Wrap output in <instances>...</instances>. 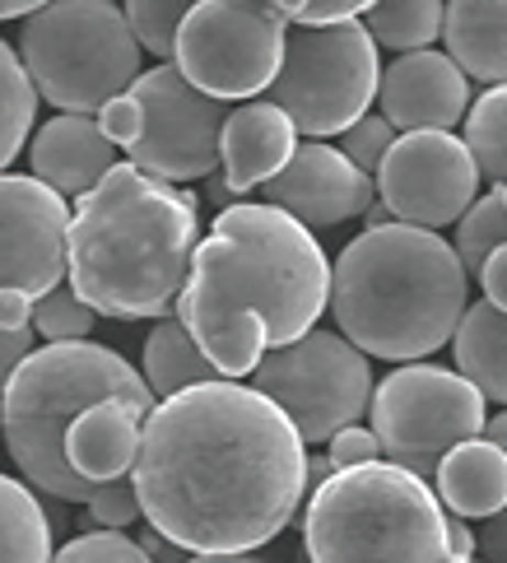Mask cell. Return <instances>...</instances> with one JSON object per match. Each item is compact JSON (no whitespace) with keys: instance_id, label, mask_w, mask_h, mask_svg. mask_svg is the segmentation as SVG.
<instances>
[{"instance_id":"ba28073f","label":"cell","mask_w":507,"mask_h":563,"mask_svg":"<svg viewBox=\"0 0 507 563\" xmlns=\"http://www.w3.org/2000/svg\"><path fill=\"white\" fill-rule=\"evenodd\" d=\"M377 43L363 19L289 24L279 70L266 93L275 108H284L298 135L327 140L354 126L377 103Z\"/></svg>"},{"instance_id":"7a4b0ae2","label":"cell","mask_w":507,"mask_h":563,"mask_svg":"<svg viewBox=\"0 0 507 563\" xmlns=\"http://www.w3.org/2000/svg\"><path fill=\"white\" fill-rule=\"evenodd\" d=\"M331 303V261L294 214L252 206L219 210L210 238L191 252V271L173 312L219 377H247L256 358L312 331Z\"/></svg>"},{"instance_id":"e0dca14e","label":"cell","mask_w":507,"mask_h":563,"mask_svg":"<svg viewBox=\"0 0 507 563\" xmlns=\"http://www.w3.org/2000/svg\"><path fill=\"white\" fill-rule=\"evenodd\" d=\"M294 145L298 131L284 108H275L271 98H247L229 108L224 131H219V173L238 196H247L289 164Z\"/></svg>"},{"instance_id":"f35d334b","label":"cell","mask_w":507,"mask_h":563,"mask_svg":"<svg viewBox=\"0 0 507 563\" xmlns=\"http://www.w3.org/2000/svg\"><path fill=\"white\" fill-rule=\"evenodd\" d=\"M33 340H37L33 327H24V331H0V387H5L10 373L24 364V354L33 350Z\"/></svg>"},{"instance_id":"4316f807","label":"cell","mask_w":507,"mask_h":563,"mask_svg":"<svg viewBox=\"0 0 507 563\" xmlns=\"http://www.w3.org/2000/svg\"><path fill=\"white\" fill-rule=\"evenodd\" d=\"M465 150H471L480 177L503 183L507 177V79L484 89L471 108H465Z\"/></svg>"},{"instance_id":"30bf717a","label":"cell","mask_w":507,"mask_h":563,"mask_svg":"<svg viewBox=\"0 0 507 563\" xmlns=\"http://www.w3.org/2000/svg\"><path fill=\"white\" fill-rule=\"evenodd\" d=\"M289 19L266 0H196L173 37V66L200 93L247 103L266 93L284 56Z\"/></svg>"},{"instance_id":"e575fe53","label":"cell","mask_w":507,"mask_h":563,"mask_svg":"<svg viewBox=\"0 0 507 563\" xmlns=\"http://www.w3.org/2000/svg\"><path fill=\"white\" fill-rule=\"evenodd\" d=\"M93 122H98V131H103V135L112 140L117 150H126L131 140L140 135V126H145V108H140V98L126 89V93L108 98V103L98 108V117H93Z\"/></svg>"},{"instance_id":"484cf974","label":"cell","mask_w":507,"mask_h":563,"mask_svg":"<svg viewBox=\"0 0 507 563\" xmlns=\"http://www.w3.org/2000/svg\"><path fill=\"white\" fill-rule=\"evenodd\" d=\"M33 117H37V89L24 75V62L14 56V47L0 37V173L24 150Z\"/></svg>"},{"instance_id":"5b68a950","label":"cell","mask_w":507,"mask_h":563,"mask_svg":"<svg viewBox=\"0 0 507 563\" xmlns=\"http://www.w3.org/2000/svg\"><path fill=\"white\" fill-rule=\"evenodd\" d=\"M98 400H121L140 415L154 410V391L145 387L126 358L93 340H47L43 350H29L24 364L0 387V433L33 489L60 503H89L98 485L79 479L66 466L60 438L75 424L79 410Z\"/></svg>"},{"instance_id":"7c38bea8","label":"cell","mask_w":507,"mask_h":563,"mask_svg":"<svg viewBox=\"0 0 507 563\" xmlns=\"http://www.w3.org/2000/svg\"><path fill=\"white\" fill-rule=\"evenodd\" d=\"M131 93L145 108V126L126 145L131 164L164 183H196L219 168V131L233 103L200 93L173 62L140 70L131 79Z\"/></svg>"},{"instance_id":"d6986e66","label":"cell","mask_w":507,"mask_h":563,"mask_svg":"<svg viewBox=\"0 0 507 563\" xmlns=\"http://www.w3.org/2000/svg\"><path fill=\"white\" fill-rule=\"evenodd\" d=\"M140 424H145V415L121 406V400H98V406L79 410L66 438H60L66 466L79 479H89V485L131 475V461L140 448Z\"/></svg>"},{"instance_id":"4fadbf2b","label":"cell","mask_w":507,"mask_h":563,"mask_svg":"<svg viewBox=\"0 0 507 563\" xmlns=\"http://www.w3.org/2000/svg\"><path fill=\"white\" fill-rule=\"evenodd\" d=\"M373 187L387 214L400 219V224L448 229L480 196V168L461 135L405 131L382 154Z\"/></svg>"},{"instance_id":"3957f363","label":"cell","mask_w":507,"mask_h":563,"mask_svg":"<svg viewBox=\"0 0 507 563\" xmlns=\"http://www.w3.org/2000/svg\"><path fill=\"white\" fill-rule=\"evenodd\" d=\"M200 200L177 183L112 164L75 196L66 279L98 317H168L200 243Z\"/></svg>"},{"instance_id":"52a82bcc","label":"cell","mask_w":507,"mask_h":563,"mask_svg":"<svg viewBox=\"0 0 507 563\" xmlns=\"http://www.w3.org/2000/svg\"><path fill=\"white\" fill-rule=\"evenodd\" d=\"M140 47L117 0H47L24 14L19 62L56 112H98L140 75Z\"/></svg>"},{"instance_id":"b9f144b4","label":"cell","mask_w":507,"mask_h":563,"mask_svg":"<svg viewBox=\"0 0 507 563\" xmlns=\"http://www.w3.org/2000/svg\"><path fill=\"white\" fill-rule=\"evenodd\" d=\"M187 563H266V559H256L252 550H238V554H191Z\"/></svg>"},{"instance_id":"7bdbcfd3","label":"cell","mask_w":507,"mask_h":563,"mask_svg":"<svg viewBox=\"0 0 507 563\" xmlns=\"http://www.w3.org/2000/svg\"><path fill=\"white\" fill-rule=\"evenodd\" d=\"M37 5H47V0H0V19H24Z\"/></svg>"},{"instance_id":"ffe728a7","label":"cell","mask_w":507,"mask_h":563,"mask_svg":"<svg viewBox=\"0 0 507 563\" xmlns=\"http://www.w3.org/2000/svg\"><path fill=\"white\" fill-rule=\"evenodd\" d=\"M438 498L452 517H489L507 508V452L484 433L456 442V448L438 461Z\"/></svg>"},{"instance_id":"9c48e42d","label":"cell","mask_w":507,"mask_h":563,"mask_svg":"<svg viewBox=\"0 0 507 563\" xmlns=\"http://www.w3.org/2000/svg\"><path fill=\"white\" fill-rule=\"evenodd\" d=\"M252 387L294 419L302 442H327L335 429L359 424L373 400L368 354L340 331H302L266 350L252 368Z\"/></svg>"},{"instance_id":"f546056e","label":"cell","mask_w":507,"mask_h":563,"mask_svg":"<svg viewBox=\"0 0 507 563\" xmlns=\"http://www.w3.org/2000/svg\"><path fill=\"white\" fill-rule=\"evenodd\" d=\"M191 5L196 0H126L121 14H126V24H131L140 47H145L150 56L173 62V37H177V24L187 19Z\"/></svg>"},{"instance_id":"bcb514c9","label":"cell","mask_w":507,"mask_h":563,"mask_svg":"<svg viewBox=\"0 0 507 563\" xmlns=\"http://www.w3.org/2000/svg\"><path fill=\"white\" fill-rule=\"evenodd\" d=\"M484 563H489V559H484Z\"/></svg>"},{"instance_id":"8d00e7d4","label":"cell","mask_w":507,"mask_h":563,"mask_svg":"<svg viewBox=\"0 0 507 563\" xmlns=\"http://www.w3.org/2000/svg\"><path fill=\"white\" fill-rule=\"evenodd\" d=\"M475 279L484 285V298H489L494 308H503V312H507V243L484 256V266H480V275H475Z\"/></svg>"},{"instance_id":"603a6c76","label":"cell","mask_w":507,"mask_h":563,"mask_svg":"<svg viewBox=\"0 0 507 563\" xmlns=\"http://www.w3.org/2000/svg\"><path fill=\"white\" fill-rule=\"evenodd\" d=\"M210 377H219V368L206 358V350L196 345L187 321L168 312L145 340V387L154 391V400H164V396L196 387V382H210Z\"/></svg>"},{"instance_id":"1f68e13d","label":"cell","mask_w":507,"mask_h":563,"mask_svg":"<svg viewBox=\"0 0 507 563\" xmlns=\"http://www.w3.org/2000/svg\"><path fill=\"white\" fill-rule=\"evenodd\" d=\"M392 140H396V126L387 122V117H382V112H363L354 126L340 131V154L350 158L354 168L377 173V164H382V154H387Z\"/></svg>"},{"instance_id":"d590c367","label":"cell","mask_w":507,"mask_h":563,"mask_svg":"<svg viewBox=\"0 0 507 563\" xmlns=\"http://www.w3.org/2000/svg\"><path fill=\"white\" fill-rule=\"evenodd\" d=\"M327 442H331L327 456H331V466H335V471H344V466H363V461H382V442H377V433H373V429H363V424H344V429H335Z\"/></svg>"},{"instance_id":"8fae6325","label":"cell","mask_w":507,"mask_h":563,"mask_svg":"<svg viewBox=\"0 0 507 563\" xmlns=\"http://www.w3.org/2000/svg\"><path fill=\"white\" fill-rule=\"evenodd\" d=\"M368 415H373V433L382 442V461L429 479V485H433L438 461L456 442L475 438L484 429V419H489L475 382L429 364H405L382 387H373Z\"/></svg>"},{"instance_id":"ac0fdd59","label":"cell","mask_w":507,"mask_h":563,"mask_svg":"<svg viewBox=\"0 0 507 563\" xmlns=\"http://www.w3.org/2000/svg\"><path fill=\"white\" fill-rule=\"evenodd\" d=\"M29 164H33L37 183H47L52 191L85 196L89 187H98V177L117 164V145L98 131L89 112H56L52 122L33 135Z\"/></svg>"},{"instance_id":"6da1fadb","label":"cell","mask_w":507,"mask_h":563,"mask_svg":"<svg viewBox=\"0 0 507 563\" xmlns=\"http://www.w3.org/2000/svg\"><path fill=\"white\" fill-rule=\"evenodd\" d=\"M308 442L271 396L233 377L181 387L140 424V517L177 550L238 554L275 540L302 503Z\"/></svg>"},{"instance_id":"ee69618b","label":"cell","mask_w":507,"mask_h":563,"mask_svg":"<svg viewBox=\"0 0 507 563\" xmlns=\"http://www.w3.org/2000/svg\"><path fill=\"white\" fill-rule=\"evenodd\" d=\"M484 438H489V442H498V448L507 452V410L498 415V419H484V429H480Z\"/></svg>"},{"instance_id":"2e32d148","label":"cell","mask_w":507,"mask_h":563,"mask_svg":"<svg viewBox=\"0 0 507 563\" xmlns=\"http://www.w3.org/2000/svg\"><path fill=\"white\" fill-rule=\"evenodd\" d=\"M377 108L396 131H452L471 108V79L448 52H396L377 75Z\"/></svg>"},{"instance_id":"7402d4cb","label":"cell","mask_w":507,"mask_h":563,"mask_svg":"<svg viewBox=\"0 0 507 563\" xmlns=\"http://www.w3.org/2000/svg\"><path fill=\"white\" fill-rule=\"evenodd\" d=\"M452 358L465 382H475L484 400L507 406V312L494 308L489 298L471 303L456 317L452 331Z\"/></svg>"},{"instance_id":"ab89813d","label":"cell","mask_w":507,"mask_h":563,"mask_svg":"<svg viewBox=\"0 0 507 563\" xmlns=\"http://www.w3.org/2000/svg\"><path fill=\"white\" fill-rule=\"evenodd\" d=\"M29 312H33V298H24V294H0V331H24V327H33Z\"/></svg>"},{"instance_id":"d6a6232c","label":"cell","mask_w":507,"mask_h":563,"mask_svg":"<svg viewBox=\"0 0 507 563\" xmlns=\"http://www.w3.org/2000/svg\"><path fill=\"white\" fill-rule=\"evenodd\" d=\"M89 517L98 521V527H112L121 531L126 521L140 517V503H135V485H131V475H117V479H103L93 494H89Z\"/></svg>"},{"instance_id":"44dd1931","label":"cell","mask_w":507,"mask_h":563,"mask_svg":"<svg viewBox=\"0 0 507 563\" xmlns=\"http://www.w3.org/2000/svg\"><path fill=\"white\" fill-rule=\"evenodd\" d=\"M442 43L465 79H507V0H442Z\"/></svg>"},{"instance_id":"cb8c5ba5","label":"cell","mask_w":507,"mask_h":563,"mask_svg":"<svg viewBox=\"0 0 507 563\" xmlns=\"http://www.w3.org/2000/svg\"><path fill=\"white\" fill-rule=\"evenodd\" d=\"M0 563H52L47 508L10 475H0Z\"/></svg>"},{"instance_id":"9a60e30c","label":"cell","mask_w":507,"mask_h":563,"mask_svg":"<svg viewBox=\"0 0 507 563\" xmlns=\"http://www.w3.org/2000/svg\"><path fill=\"white\" fill-rule=\"evenodd\" d=\"M261 200L294 214L302 229H335L368 210L377 200V187L373 173L354 168L335 145L308 140V145H294L289 164L275 177L261 183Z\"/></svg>"},{"instance_id":"4dcf8cb0","label":"cell","mask_w":507,"mask_h":563,"mask_svg":"<svg viewBox=\"0 0 507 563\" xmlns=\"http://www.w3.org/2000/svg\"><path fill=\"white\" fill-rule=\"evenodd\" d=\"M52 563H154L145 554V545L131 536H121L112 527H98L89 536L70 540V545H60V554H52Z\"/></svg>"},{"instance_id":"d4e9b609","label":"cell","mask_w":507,"mask_h":563,"mask_svg":"<svg viewBox=\"0 0 507 563\" xmlns=\"http://www.w3.org/2000/svg\"><path fill=\"white\" fill-rule=\"evenodd\" d=\"M363 14H368L363 29L387 52L433 47V37L442 33V0H373Z\"/></svg>"},{"instance_id":"f1b7e54d","label":"cell","mask_w":507,"mask_h":563,"mask_svg":"<svg viewBox=\"0 0 507 563\" xmlns=\"http://www.w3.org/2000/svg\"><path fill=\"white\" fill-rule=\"evenodd\" d=\"M29 321H33V331L43 340H89L98 312L70 285H56L43 298H33Z\"/></svg>"},{"instance_id":"60d3db41","label":"cell","mask_w":507,"mask_h":563,"mask_svg":"<svg viewBox=\"0 0 507 563\" xmlns=\"http://www.w3.org/2000/svg\"><path fill=\"white\" fill-rule=\"evenodd\" d=\"M206 196H210V206H219V210H229L233 200H242V196H238V191L224 183V173H219V168L210 173V187H206Z\"/></svg>"},{"instance_id":"74e56055","label":"cell","mask_w":507,"mask_h":563,"mask_svg":"<svg viewBox=\"0 0 507 563\" xmlns=\"http://www.w3.org/2000/svg\"><path fill=\"white\" fill-rule=\"evenodd\" d=\"M480 521H484V527H480V536H475V550L489 559V563H507V508L480 517Z\"/></svg>"},{"instance_id":"83f0119b","label":"cell","mask_w":507,"mask_h":563,"mask_svg":"<svg viewBox=\"0 0 507 563\" xmlns=\"http://www.w3.org/2000/svg\"><path fill=\"white\" fill-rule=\"evenodd\" d=\"M503 243H507V206L498 200V191L475 196L471 206H465V214L456 219V243H452L465 279H475L484 256H489L494 247H503Z\"/></svg>"},{"instance_id":"f6af8a7d","label":"cell","mask_w":507,"mask_h":563,"mask_svg":"<svg viewBox=\"0 0 507 563\" xmlns=\"http://www.w3.org/2000/svg\"><path fill=\"white\" fill-rule=\"evenodd\" d=\"M498 200H503V206H507V177H503V183H498Z\"/></svg>"},{"instance_id":"277c9868","label":"cell","mask_w":507,"mask_h":563,"mask_svg":"<svg viewBox=\"0 0 507 563\" xmlns=\"http://www.w3.org/2000/svg\"><path fill=\"white\" fill-rule=\"evenodd\" d=\"M465 279L452 243L419 224H368L331 266V312L363 354L415 364L448 345L465 312Z\"/></svg>"},{"instance_id":"836d02e7","label":"cell","mask_w":507,"mask_h":563,"mask_svg":"<svg viewBox=\"0 0 507 563\" xmlns=\"http://www.w3.org/2000/svg\"><path fill=\"white\" fill-rule=\"evenodd\" d=\"M289 24H340V19H359L373 0H266Z\"/></svg>"},{"instance_id":"5bb4252c","label":"cell","mask_w":507,"mask_h":563,"mask_svg":"<svg viewBox=\"0 0 507 563\" xmlns=\"http://www.w3.org/2000/svg\"><path fill=\"white\" fill-rule=\"evenodd\" d=\"M66 196L24 173H0V294L43 298L66 279Z\"/></svg>"},{"instance_id":"8992f818","label":"cell","mask_w":507,"mask_h":563,"mask_svg":"<svg viewBox=\"0 0 507 563\" xmlns=\"http://www.w3.org/2000/svg\"><path fill=\"white\" fill-rule=\"evenodd\" d=\"M448 521L429 479L363 461L308 494L302 550L312 563H448Z\"/></svg>"}]
</instances>
